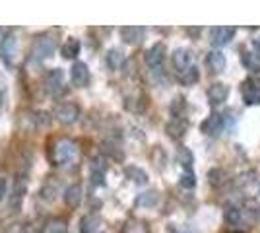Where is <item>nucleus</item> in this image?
Listing matches in <instances>:
<instances>
[{
  "instance_id": "nucleus-1",
  "label": "nucleus",
  "mask_w": 260,
  "mask_h": 233,
  "mask_svg": "<svg viewBox=\"0 0 260 233\" xmlns=\"http://www.w3.org/2000/svg\"><path fill=\"white\" fill-rule=\"evenodd\" d=\"M78 155V146L74 140L70 138H62L58 140L53 148V161L56 165H66V163H72Z\"/></svg>"
},
{
  "instance_id": "nucleus-2",
  "label": "nucleus",
  "mask_w": 260,
  "mask_h": 233,
  "mask_svg": "<svg viewBox=\"0 0 260 233\" xmlns=\"http://www.w3.org/2000/svg\"><path fill=\"white\" fill-rule=\"evenodd\" d=\"M18 51H20V39H18V35L8 34L2 39V43H0V56L4 58V62L12 64L16 60V56H18Z\"/></svg>"
},
{
  "instance_id": "nucleus-3",
  "label": "nucleus",
  "mask_w": 260,
  "mask_h": 233,
  "mask_svg": "<svg viewBox=\"0 0 260 233\" xmlns=\"http://www.w3.org/2000/svg\"><path fill=\"white\" fill-rule=\"evenodd\" d=\"M54 49H56V43H54L53 37H39V39H35V43H33V51H31V56L35 60H43V58H49V56L54 53Z\"/></svg>"
},
{
  "instance_id": "nucleus-4",
  "label": "nucleus",
  "mask_w": 260,
  "mask_h": 233,
  "mask_svg": "<svg viewBox=\"0 0 260 233\" xmlns=\"http://www.w3.org/2000/svg\"><path fill=\"white\" fill-rule=\"evenodd\" d=\"M241 97L245 105H260V84L254 82L252 78L243 80L241 84Z\"/></svg>"
},
{
  "instance_id": "nucleus-5",
  "label": "nucleus",
  "mask_w": 260,
  "mask_h": 233,
  "mask_svg": "<svg viewBox=\"0 0 260 233\" xmlns=\"http://www.w3.org/2000/svg\"><path fill=\"white\" fill-rule=\"evenodd\" d=\"M54 117L60 124H74L80 119V107L74 103H62L54 109Z\"/></svg>"
},
{
  "instance_id": "nucleus-6",
  "label": "nucleus",
  "mask_w": 260,
  "mask_h": 233,
  "mask_svg": "<svg viewBox=\"0 0 260 233\" xmlns=\"http://www.w3.org/2000/svg\"><path fill=\"white\" fill-rule=\"evenodd\" d=\"M165 53H167L165 45L155 43L153 47H150V49H148V53H146V64L152 68V70H159V68H163Z\"/></svg>"
},
{
  "instance_id": "nucleus-7",
  "label": "nucleus",
  "mask_w": 260,
  "mask_h": 233,
  "mask_svg": "<svg viewBox=\"0 0 260 233\" xmlns=\"http://www.w3.org/2000/svg\"><path fill=\"white\" fill-rule=\"evenodd\" d=\"M233 37H235V27H229V25L212 27V31H210V39H212V43L216 45V47L229 45Z\"/></svg>"
},
{
  "instance_id": "nucleus-8",
  "label": "nucleus",
  "mask_w": 260,
  "mask_h": 233,
  "mask_svg": "<svg viewBox=\"0 0 260 233\" xmlns=\"http://www.w3.org/2000/svg\"><path fill=\"white\" fill-rule=\"evenodd\" d=\"M225 126V117L219 113H212L206 121L202 122V132L206 136H217Z\"/></svg>"
},
{
  "instance_id": "nucleus-9",
  "label": "nucleus",
  "mask_w": 260,
  "mask_h": 233,
  "mask_svg": "<svg viewBox=\"0 0 260 233\" xmlns=\"http://www.w3.org/2000/svg\"><path fill=\"white\" fill-rule=\"evenodd\" d=\"M70 80L72 84L78 86V88H84L89 84V70L84 62H74L72 64V70H70Z\"/></svg>"
},
{
  "instance_id": "nucleus-10",
  "label": "nucleus",
  "mask_w": 260,
  "mask_h": 233,
  "mask_svg": "<svg viewBox=\"0 0 260 233\" xmlns=\"http://www.w3.org/2000/svg\"><path fill=\"white\" fill-rule=\"evenodd\" d=\"M229 97V86L225 84H214L208 89V101L212 105H221Z\"/></svg>"
},
{
  "instance_id": "nucleus-11",
  "label": "nucleus",
  "mask_w": 260,
  "mask_h": 233,
  "mask_svg": "<svg viewBox=\"0 0 260 233\" xmlns=\"http://www.w3.org/2000/svg\"><path fill=\"white\" fill-rule=\"evenodd\" d=\"M144 34H146V29L144 27H136V25H128V27H122L120 29L122 41L128 45H138L144 39Z\"/></svg>"
},
{
  "instance_id": "nucleus-12",
  "label": "nucleus",
  "mask_w": 260,
  "mask_h": 233,
  "mask_svg": "<svg viewBox=\"0 0 260 233\" xmlns=\"http://www.w3.org/2000/svg\"><path fill=\"white\" fill-rule=\"evenodd\" d=\"M64 86V74H62V70H58V68H53L49 74H47V89L51 91V93H56V91H60Z\"/></svg>"
},
{
  "instance_id": "nucleus-13",
  "label": "nucleus",
  "mask_w": 260,
  "mask_h": 233,
  "mask_svg": "<svg viewBox=\"0 0 260 233\" xmlns=\"http://www.w3.org/2000/svg\"><path fill=\"white\" fill-rule=\"evenodd\" d=\"M198 78H200V72H198V68H196L194 64L183 68V70H177V80H179L183 86H192V84L198 82Z\"/></svg>"
},
{
  "instance_id": "nucleus-14",
  "label": "nucleus",
  "mask_w": 260,
  "mask_h": 233,
  "mask_svg": "<svg viewBox=\"0 0 260 233\" xmlns=\"http://www.w3.org/2000/svg\"><path fill=\"white\" fill-rule=\"evenodd\" d=\"M206 64L212 72L219 74V72L225 70V56H223V53H219V51H212L206 56Z\"/></svg>"
},
{
  "instance_id": "nucleus-15",
  "label": "nucleus",
  "mask_w": 260,
  "mask_h": 233,
  "mask_svg": "<svg viewBox=\"0 0 260 233\" xmlns=\"http://www.w3.org/2000/svg\"><path fill=\"white\" fill-rule=\"evenodd\" d=\"M64 202L68 208H78L82 202V187L80 185H70L64 190Z\"/></svg>"
},
{
  "instance_id": "nucleus-16",
  "label": "nucleus",
  "mask_w": 260,
  "mask_h": 233,
  "mask_svg": "<svg viewBox=\"0 0 260 233\" xmlns=\"http://www.w3.org/2000/svg\"><path fill=\"white\" fill-rule=\"evenodd\" d=\"M186 128H188V122L184 121L183 117H179V119H173V121L167 124V134L171 138H183Z\"/></svg>"
},
{
  "instance_id": "nucleus-17",
  "label": "nucleus",
  "mask_w": 260,
  "mask_h": 233,
  "mask_svg": "<svg viewBox=\"0 0 260 233\" xmlns=\"http://www.w3.org/2000/svg\"><path fill=\"white\" fill-rule=\"evenodd\" d=\"M173 64L177 70H183V68L190 66L192 64V55L188 49H177L173 53Z\"/></svg>"
},
{
  "instance_id": "nucleus-18",
  "label": "nucleus",
  "mask_w": 260,
  "mask_h": 233,
  "mask_svg": "<svg viewBox=\"0 0 260 233\" xmlns=\"http://www.w3.org/2000/svg\"><path fill=\"white\" fill-rule=\"evenodd\" d=\"M177 161L183 165L184 171H192L194 155H192V152H190L186 146H181V148H177Z\"/></svg>"
},
{
  "instance_id": "nucleus-19",
  "label": "nucleus",
  "mask_w": 260,
  "mask_h": 233,
  "mask_svg": "<svg viewBox=\"0 0 260 233\" xmlns=\"http://www.w3.org/2000/svg\"><path fill=\"white\" fill-rule=\"evenodd\" d=\"M80 41H78L76 37H70V39H66V43L62 45V49H60V53L64 58H76L80 55Z\"/></svg>"
},
{
  "instance_id": "nucleus-20",
  "label": "nucleus",
  "mask_w": 260,
  "mask_h": 233,
  "mask_svg": "<svg viewBox=\"0 0 260 233\" xmlns=\"http://www.w3.org/2000/svg\"><path fill=\"white\" fill-rule=\"evenodd\" d=\"M124 173H126V177H128L132 183H136V185H146V183H148V173L142 171L140 167L130 165L124 169Z\"/></svg>"
},
{
  "instance_id": "nucleus-21",
  "label": "nucleus",
  "mask_w": 260,
  "mask_h": 233,
  "mask_svg": "<svg viewBox=\"0 0 260 233\" xmlns=\"http://www.w3.org/2000/svg\"><path fill=\"white\" fill-rule=\"evenodd\" d=\"M99 223H101V220H99L98 216H93V214H89V216H86L84 220H82V223H80V231L82 233H95L99 227Z\"/></svg>"
},
{
  "instance_id": "nucleus-22",
  "label": "nucleus",
  "mask_w": 260,
  "mask_h": 233,
  "mask_svg": "<svg viewBox=\"0 0 260 233\" xmlns=\"http://www.w3.org/2000/svg\"><path fill=\"white\" fill-rule=\"evenodd\" d=\"M107 64H109V68H113V70H119V68L124 64V55H122V51L111 49L107 53Z\"/></svg>"
},
{
  "instance_id": "nucleus-23",
  "label": "nucleus",
  "mask_w": 260,
  "mask_h": 233,
  "mask_svg": "<svg viewBox=\"0 0 260 233\" xmlns=\"http://www.w3.org/2000/svg\"><path fill=\"white\" fill-rule=\"evenodd\" d=\"M157 200H159V194L155 190H148V192H142L140 196L136 198V204L138 206H146V208H152V206L157 204Z\"/></svg>"
},
{
  "instance_id": "nucleus-24",
  "label": "nucleus",
  "mask_w": 260,
  "mask_h": 233,
  "mask_svg": "<svg viewBox=\"0 0 260 233\" xmlns=\"http://www.w3.org/2000/svg\"><path fill=\"white\" fill-rule=\"evenodd\" d=\"M225 222L229 223V225H237L239 222H241V216H243V210L239 208V206H228L225 208Z\"/></svg>"
},
{
  "instance_id": "nucleus-25",
  "label": "nucleus",
  "mask_w": 260,
  "mask_h": 233,
  "mask_svg": "<svg viewBox=\"0 0 260 233\" xmlns=\"http://www.w3.org/2000/svg\"><path fill=\"white\" fill-rule=\"evenodd\" d=\"M47 233H68V223L64 220H60V218H56L53 222H49Z\"/></svg>"
},
{
  "instance_id": "nucleus-26",
  "label": "nucleus",
  "mask_w": 260,
  "mask_h": 233,
  "mask_svg": "<svg viewBox=\"0 0 260 233\" xmlns=\"http://www.w3.org/2000/svg\"><path fill=\"white\" fill-rule=\"evenodd\" d=\"M208 179H210V183H212L214 187H221V185L225 183V173H223L221 169H212V171L208 173Z\"/></svg>"
},
{
  "instance_id": "nucleus-27",
  "label": "nucleus",
  "mask_w": 260,
  "mask_h": 233,
  "mask_svg": "<svg viewBox=\"0 0 260 233\" xmlns=\"http://www.w3.org/2000/svg\"><path fill=\"white\" fill-rule=\"evenodd\" d=\"M179 183H181V187H184V189H194L196 187V177L192 171H184L183 175H181V179H179Z\"/></svg>"
},
{
  "instance_id": "nucleus-28",
  "label": "nucleus",
  "mask_w": 260,
  "mask_h": 233,
  "mask_svg": "<svg viewBox=\"0 0 260 233\" xmlns=\"http://www.w3.org/2000/svg\"><path fill=\"white\" fill-rule=\"evenodd\" d=\"M183 111H184V97H175L173 103H171V115H173V119H179V117H183Z\"/></svg>"
},
{
  "instance_id": "nucleus-29",
  "label": "nucleus",
  "mask_w": 260,
  "mask_h": 233,
  "mask_svg": "<svg viewBox=\"0 0 260 233\" xmlns=\"http://www.w3.org/2000/svg\"><path fill=\"white\" fill-rule=\"evenodd\" d=\"M124 233H148V225L142 222H128L124 227Z\"/></svg>"
},
{
  "instance_id": "nucleus-30",
  "label": "nucleus",
  "mask_w": 260,
  "mask_h": 233,
  "mask_svg": "<svg viewBox=\"0 0 260 233\" xmlns=\"http://www.w3.org/2000/svg\"><path fill=\"white\" fill-rule=\"evenodd\" d=\"M6 189H8V183H6V179L0 177V202L6 198Z\"/></svg>"
},
{
  "instance_id": "nucleus-31",
  "label": "nucleus",
  "mask_w": 260,
  "mask_h": 233,
  "mask_svg": "<svg viewBox=\"0 0 260 233\" xmlns=\"http://www.w3.org/2000/svg\"><path fill=\"white\" fill-rule=\"evenodd\" d=\"M91 181H93L95 185H103V173H98V171H93V173H91Z\"/></svg>"
},
{
  "instance_id": "nucleus-32",
  "label": "nucleus",
  "mask_w": 260,
  "mask_h": 233,
  "mask_svg": "<svg viewBox=\"0 0 260 233\" xmlns=\"http://www.w3.org/2000/svg\"><path fill=\"white\" fill-rule=\"evenodd\" d=\"M254 53L260 56V37L256 39V41H254Z\"/></svg>"
},
{
  "instance_id": "nucleus-33",
  "label": "nucleus",
  "mask_w": 260,
  "mask_h": 233,
  "mask_svg": "<svg viewBox=\"0 0 260 233\" xmlns=\"http://www.w3.org/2000/svg\"><path fill=\"white\" fill-rule=\"evenodd\" d=\"M186 31H188L190 35H198V34H200V29H198V27H194V29H192V27H188Z\"/></svg>"
}]
</instances>
